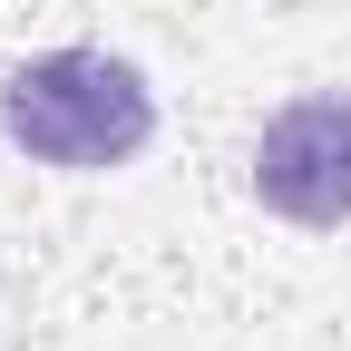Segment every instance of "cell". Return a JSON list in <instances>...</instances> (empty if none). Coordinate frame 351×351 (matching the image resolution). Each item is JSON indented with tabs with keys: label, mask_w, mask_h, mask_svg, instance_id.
Returning <instances> with one entry per match:
<instances>
[{
	"label": "cell",
	"mask_w": 351,
	"mask_h": 351,
	"mask_svg": "<svg viewBox=\"0 0 351 351\" xmlns=\"http://www.w3.org/2000/svg\"><path fill=\"white\" fill-rule=\"evenodd\" d=\"M0 137L29 166L108 176L156 147V88L117 49H39L0 78Z\"/></svg>",
	"instance_id": "cell-1"
},
{
	"label": "cell",
	"mask_w": 351,
	"mask_h": 351,
	"mask_svg": "<svg viewBox=\"0 0 351 351\" xmlns=\"http://www.w3.org/2000/svg\"><path fill=\"white\" fill-rule=\"evenodd\" d=\"M244 186L263 215H283L302 234L351 225V88H302L263 117V137L244 156Z\"/></svg>",
	"instance_id": "cell-2"
}]
</instances>
